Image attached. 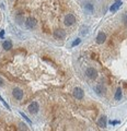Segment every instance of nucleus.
Segmentation results:
<instances>
[{
	"instance_id": "1",
	"label": "nucleus",
	"mask_w": 127,
	"mask_h": 131,
	"mask_svg": "<svg viewBox=\"0 0 127 131\" xmlns=\"http://www.w3.org/2000/svg\"><path fill=\"white\" fill-rule=\"evenodd\" d=\"M28 110L30 114L32 115H35L38 113V110H40V106H38V103L37 102H32L30 105H28Z\"/></svg>"
},
{
	"instance_id": "2",
	"label": "nucleus",
	"mask_w": 127,
	"mask_h": 131,
	"mask_svg": "<svg viewBox=\"0 0 127 131\" xmlns=\"http://www.w3.org/2000/svg\"><path fill=\"white\" fill-rule=\"evenodd\" d=\"M75 22H76V17H75L74 14H67L65 17V19H64V23H65V25L67 26H71L74 25Z\"/></svg>"
},
{
	"instance_id": "3",
	"label": "nucleus",
	"mask_w": 127,
	"mask_h": 131,
	"mask_svg": "<svg viewBox=\"0 0 127 131\" xmlns=\"http://www.w3.org/2000/svg\"><path fill=\"white\" fill-rule=\"evenodd\" d=\"M85 75L91 80H94V79L98 78V71L94 68H88L85 70Z\"/></svg>"
},
{
	"instance_id": "4",
	"label": "nucleus",
	"mask_w": 127,
	"mask_h": 131,
	"mask_svg": "<svg viewBox=\"0 0 127 131\" xmlns=\"http://www.w3.org/2000/svg\"><path fill=\"white\" fill-rule=\"evenodd\" d=\"M12 95H13V97L15 100H21L23 98V91L20 87H14L12 90Z\"/></svg>"
},
{
	"instance_id": "5",
	"label": "nucleus",
	"mask_w": 127,
	"mask_h": 131,
	"mask_svg": "<svg viewBox=\"0 0 127 131\" xmlns=\"http://www.w3.org/2000/svg\"><path fill=\"white\" fill-rule=\"evenodd\" d=\"M72 94H74L75 98H77V100H82L83 96H85V92H83V90H82L81 87H76L74 90V92H72Z\"/></svg>"
},
{
	"instance_id": "6",
	"label": "nucleus",
	"mask_w": 127,
	"mask_h": 131,
	"mask_svg": "<svg viewBox=\"0 0 127 131\" xmlns=\"http://www.w3.org/2000/svg\"><path fill=\"white\" fill-rule=\"evenodd\" d=\"M25 24H26V26H28V29H34V27L37 25V22L33 17H28L25 21Z\"/></svg>"
},
{
	"instance_id": "7",
	"label": "nucleus",
	"mask_w": 127,
	"mask_h": 131,
	"mask_svg": "<svg viewBox=\"0 0 127 131\" xmlns=\"http://www.w3.org/2000/svg\"><path fill=\"white\" fill-rule=\"evenodd\" d=\"M94 91H95L99 95H103L106 93V88H105V86L103 85L102 83H98L95 85V87H94Z\"/></svg>"
},
{
	"instance_id": "8",
	"label": "nucleus",
	"mask_w": 127,
	"mask_h": 131,
	"mask_svg": "<svg viewBox=\"0 0 127 131\" xmlns=\"http://www.w3.org/2000/svg\"><path fill=\"white\" fill-rule=\"evenodd\" d=\"M54 36L56 37L57 39H64L66 37V32L61 29H58L54 32Z\"/></svg>"
},
{
	"instance_id": "9",
	"label": "nucleus",
	"mask_w": 127,
	"mask_h": 131,
	"mask_svg": "<svg viewBox=\"0 0 127 131\" xmlns=\"http://www.w3.org/2000/svg\"><path fill=\"white\" fill-rule=\"evenodd\" d=\"M106 40V34L104 32H100L98 36H96V43L98 44H103Z\"/></svg>"
},
{
	"instance_id": "10",
	"label": "nucleus",
	"mask_w": 127,
	"mask_h": 131,
	"mask_svg": "<svg viewBox=\"0 0 127 131\" xmlns=\"http://www.w3.org/2000/svg\"><path fill=\"white\" fill-rule=\"evenodd\" d=\"M106 125H107V120H106V117L105 116H101L100 117L99 121H98V126L100 128H106Z\"/></svg>"
},
{
	"instance_id": "11",
	"label": "nucleus",
	"mask_w": 127,
	"mask_h": 131,
	"mask_svg": "<svg viewBox=\"0 0 127 131\" xmlns=\"http://www.w3.org/2000/svg\"><path fill=\"white\" fill-rule=\"evenodd\" d=\"M122 6V1L121 0H116L115 2L111 6V8H110V11L111 12H116L117 10H118V8Z\"/></svg>"
},
{
	"instance_id": "12",
	"label": "nucleus",
	"mask_w": 127,
	"mask_h": 131,
	"mask_svg": "<svg viewBox=\"0 0 127 131\" xmlns=\"http://www.w3.org/2000/svg\"><path fill=\"white\" fill-rule=\"evenodd\" d=\"M2 47H3V49H5V50H10V49L12 48L11 40H9V39L5 40V42L2 43Z\"/></svg>"
},
{
	"instance_id": "13",
	"label": "nucleus",
	"mask_w": 127,
	"mask_h": 131,
	"mask_svg": "<svg viewBox=\"0 0 127 131\" xmlns=\"http://www.w3.org/2000/svg\"><path fill=\"white\" fill-rule=\"evenodd\" d=\"M122 96H123V94H122V88L118 87L115 92V96H114V98H115L116 100H121Z\"/></svg>"
},
{
	"instance_id": "14",
	"label": "nucleus",
	"mask_w": 127,
	"mask_h": 131,
	"mask_svg": "<svg viewBox=\"0 0 127 131\" xmlns=\"http://www.w3.org/2000/svg\"><path fill=\"white\" fill-rule=\"evenodd\" d=\"M85 9L87 10L88 12H90V13H92V12H93V10H94L93 4H92V3H90V2L85 3Z\"/></svg>"
},
{
	"instance_id": "15",
	"label": "nucleus",
	"mask_w": 127,
	"mask_h": 131,
	"mask_svg": "<svg viewBox=\"0 0 127 131\" xmlns=\"http://www.w3.org/2000/svg\"><path fill=\"white\" fill-rule=\"evenodd\" d=\"M122 21L124 22L125 25H127V12H124L123 15H122Z\"/></svg>"
},
{
	"instance_id": "16",
	"label": "nucleus",
	"mask_w": 127,
	"mask_h": 131,
	"mask_svg": "<svg viewBox=\"0 0 127 131\" xmlns=\"http://www.w3.org/2000/svg\"><path fill=\"white\" fill-rule=\"evenodd\" d=\"M0 102H1V103H2V104H3V105H5V107H6V108L8 109V110H10V106H9L8 104H7V102H6V100H3V98H2V97H1V96H0Z\"/></svg>"
},
{
	"instance_id": "17",
	"label": "nucleus",
	"mask_w": 127,
	"mask_h": 131,
	"mask_svg": "<svg viewBox=\"0 0 127 131\" xmlns=\"http://www.w3.org/2000/svg\"><path fill=\"white\" fill-rule=\"evenodd\" d=\"M88 30H89V27H88V26H82L81 27V35H85L88 33Z\"/></svg>"
},
{
	"instance_id": "18",
	"label": "nucleus",
	"mask_w": 127,
	"mask_h": 131,
	"mask_svg": "<svg viewBox=\"0 0 127 131\" xmlns=\"http://www.w3.org/2000/svg\"><path fill=\"white\" fill-rule=\"evenodd\" d=\"M80 43H81V39H80V38H77V39H75V40H74V43L71 44V46H72V47H75V46L79 45Z\"/></svg>"
},
{
	"instance_id": "19",
	"label": "nucleus",
	"mask_w": 127,
	"mask_h": 131,
	"mask_svg": "<svg viewBox=\"0 0 127 131\" xmlns=\"http://www.w3.org/2000/svg\"><path fill=\"white\" fill-rule=\"evenodd\" d=\"M20 115L23 117V118H24V120H26V121H28V123H30V125H31V123H32V121H31L30 119H28L26 115H24V113H20Z\"/></svg>"
},
{
	"instance_id": "20",
	"label": "nucleus",
	"mask_w": 127,
	"mask_h": 131,
	"mask_svg": "<svg viewBox=\"0 0 127 131\" xmlns=\"http://www.w3.org/2000/svg\"><path fill=\"white\" fill-rule=\"evenodd\" d=\"M5 85V81H3V79L1 77H0V87H1V86H3Z\"/></svg>"
},
{
	"instance_id": "21",
	"label": "nucleus",
	"mask_w": 127,
	"mask_h": 131,
	"mask_svg": "<svg viewBox=\"0 0 127 131\" xmlns=\"http://www.w3.org/2000/svg\"><path fill=\"white\" fill-rule=\"evenodd\" d=\"M3 35H5V31H3V30H1V33H0V38H2Z\"/></svg>"
},
{
	"instance_id": "22",
	"label": "nucleus",
	"mask_w": 127,
	"mask_h": 131,
	"mask_svg": "<svg viewBox=\"0 0 127 131\" xmlns=\"http://www.w3.org/2000/svg\"><path fill=\"white\" fill-rule=\"evenodd\" d=\"M117 123H119V121H111V125H113V126L117 125Z\"/></svg>"
}]
</instances>
